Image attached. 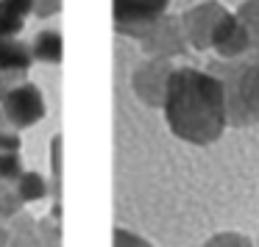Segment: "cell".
Masks as SVG:
<instances>
[{
    "label": "cell",
    "mask_w": 259,
    "mask_h": 247,
    "mask_svg": "<svg viewBox=\"0 0 259 247\" xmlns=\"http://www.w3.org/2000/svg\"><path fill=\"white\" fill-rule=\"evenodd\" d=\"M164 114L176 136L209 145L226 128L223 84L195 70H176L167 75L164 86Z\"/></svg>",
    "instance_id": "6da1fadb"
},
{
    "label": "cell",
    "mask_w": 259,
    "mask_h": 247,
    "mask_svg": "<svg viewBox=\"0 0 259 247\" xmlns=\"http://www.w3.org/2000/svg\"><path fill=\"white\" fill-rule=\"evenodd\" d=\"M3 95V111L6 119L14 128H28V125L39 122L45 117V100H42L39 89L34 84H23L14 86L9 92H0Z\"/></svg>",
    "instance_id": "7a4b0ae2"
},
{
    "label": "cell",
    "mask_w": 259,
    "mask_h": 247,
    "mask_svg": "<svg viewBox=\"0 0 259 247\" xmlns=\"http://www.w3.org/2000/svg\"><path fill=\"white\" fill-rule=\"evenodd\" d=\"M170 0H114V25L120 31L142 34L153 28Z\"/></svg>",
    "instance_id": "3957f363"
},
{
    "label": "cell",
    "mask_w": 259,
    "mask_h": 247,
    "mask_svg": "<svg viewBox=\"0 0 259 247\" xmlns=\"http://www.w3.org/2000/svg\"><path fill=\"white\" fill-rule=\"evenodd\" d=\"M248 39H251L248 28L234 17V14L226 12L223 17L218 20V25H214L209 47H218L223 56H237V53H242L248 47Z\"/></svg>",
    "instance_id": "277c9868"
},
{
    "label": "cell",
    "mask_w": 259,
    "mask_h": 247,
    "mask_svg": "<svg viewBox=\"0 0 259 247\" xmlns=\"http://www.w3.org/2000/svg\"><path fill=\"white\" fill-rule=\"evenodd\" d=\"M31 12H34V0H0V39L17 34Z\"/></svg>",
    "instance_id": "5b68a950"
},
{
    "label": "cell",
    "mask_w": 259,
    "mask_h": 247,
    "mask_svg": "<svg viewBox=\"0 0 259 247\" xmlns=\"http://www.w3.org/2000/svg\"><path fill=\"white\" fill-rule=\"evenodd\" d=\"M31 67V53L25 45L14 39H0V73L6 70H28Z\"/></svg>",
    "instance_id": "8992f818"
},
{
    "label": "cell",
    "mask_w": 259,
    "mask_h": 247,
    "mask_svg": "<svg viewBox=\"0 0 259 247\" xmlns=\"http://www.w3.org/2000/svg\"><path fill=\"white\" fill-rule=\"evenodd\" d=\"M34 56L39 61H48V64L62 61V36L56 31H42L34 39Z\"/></svg>",
    "instance_id": "52a82bcc"
},
{
    "label": "cell",
    "mask_w": 259,
    "mask_h": 247,
    "mask_svg": "<svg viewBox=\"0 0 259 247\" xmlns=\"http://www.w3.org/2000/svg\"><path fill=\"white\" fill-rule=\"evenodd\" d=\"M45 192H48V183H45V178L42 175H36V172H25V175H20V180H17V197L20 200H39V197H45Z\"/></svg>",
    "instance_id": "ba28073f"
},
{
    "label": "cell",
    "mask_w": 259,
    "mask_h": 247,
    "mask_svg": "<svg viewBox=\"0 0 259 247\" xmlns=\"http://www.w3.org/2000/svg\"><path fill=\"white\" fill-rule=\"evenodd\" d=\"M23 167H20L17 153H0V180H20Z\"/></svg>",
    "instance_id": "9c48e42d"
},
{
    "label": "cell",
    "mask_w": 259,
    "mask_h": 247,
    "mask_svg": "<svg viewBox=\"0 0 259 247\" xmlns=\"http://www.w3.org/2000/svg\"><path fill=\"white\" fill-rule=\"evenodd\" d=\"M240 23L248 28V34H251V31L259 34V0H248L245 6H242V20Z\"/></svg>",
    "instance_id": "30bf717a"
},
{
    "label": "cell",
    "mask_w": 259,
    "mask_h": 247,
    "mask_svg": "<svg viewBox=\"0 0 259 247\" xmlns=\"http://www.w3.org/2000/svg\"><path fill=\"white\" fill-rule=\"evenodd\" d=\"M206 247H251V244H248L240 233H220V236H214Z\"/></svg>",
    "instance_id": "8fae6325"
},
{
    "label": "cell",
    "mask_w": 259,
    "mask_h": 247,
    "mask_svg": "<svg viewBox=\"0 0 259 247\" xmlns=\"http://www.w3.org/2000/svg\"><path fill=\"white\" fill-rule=\"evenodd\" d=\"M114 247H151L145 239L128 233V230H114Z\"/></svg>",
    "instance_id": "7c38bea8"
},
{
    "label": "cell",
    "mask_w": 259,
    "mask_h": 247,
    "mask_svg": "<svg viewBox=\"0 0 259 247\" xmlns=\"http://www.w3.org/2000/svg\"><path fill=\"white\" fill-rule=\"evenodd\" d=\"M17 206H20V197H12V195L0 197V214L6 211V217H12V214L17 211Z\"/></svg>",
    "instance_id": "4fadbf2b"
},
{
    "label": "cell",
    "mask_w": 259,
    "mask_h": 247,
    "mask_svg": "<svg viewBox=\"0 0 259 247\" xmlns=\"http://www.w3.org/2000/svg\"><path fill=\"white\" fill-rule=\"evenodd\" d=\"M17 147H20V136H0V150L17 153Z\"/></svg>",
    "instance_id": "5bb4252c"
}]
</instances>
